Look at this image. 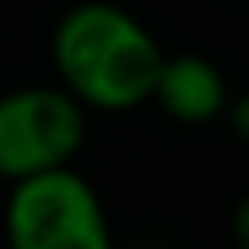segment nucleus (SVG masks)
I'll return each instance as SVG.
<instances>
[{
	"label": "nucleus",
	"instance_id": "obj_1",
	"mask_svg": "<svg viewBox=\"0 0 249 249\" xmlns=\"http://www.w3.org/2000/svg\"><path fill=\"white\" fill-rule=\"evenodd\" d=\"M51 58L58 86L86 109L128 113L152 101L163 47L128 8L86 0L58 19L51 35Z\"/></svg>",
	"mask_w": 249,
	"mask_h": 249
},
{
	"label": "nucleus",
	"instance_id": "obj_2",
	"mask_svg": "<svg viewBox=\"0 0 249 249\" xmlns=\"http://www.w3.org/2000/svg\"><path fill=\"white\" fill-rule=\"evenodd\" d=\"M8 249H113L101 195L74 167H54L8 183Z\"/></svg>",
	"mask_w": 249,
	"mask_h": 249
},
{
	"label": "nucleus",
	"instance_id": "obj_3",
	"mask_svg": "<svg viewBox=\"0 0 249 249\" xmlns=\"http://www.w3.org/2000/svg\"><path fill=\"white\" fill-rule=\"evenodd\" d=\"M86 105L62 86H23L0 93V179L19 183L70 167L86 144Z\"/></svg>",
	"mask_w": 249,
	"mask_h": 249
},
{
	"label": "nucleus",
	"instance_id": "obj_4",
	"mask_svg": "<svg viewBox=\"0 0 249 249\" xmlns=\"http://www.w3.org/2000/svg\"><path fill=\"white\" fill-rule=\"evenodd\" d=\"M152 101L179 124H210L226 113V74L202 54H163Z\"/></svg>",
	"mask_w": 249,
	"mask_h": 249
},
{
	"label": "nucleus",
	"instance_id": "obj_5",
	"mask_svg": "<svg viewBox=\"0 0 249 249\" xmlns=\"http://www.w3.org/2000/svg\"><path fill=\"white\" fill-rule=\"evenodd\" d=\"M222 117H226L230 132H233L241 144H249V93H237V97H230Z\"/></svg>",
	"mask_w": 249,
	"mask_h": 249
},
{
	"label": "nucleus",
	"instance_id": "obj_6",
	"mask_svg": "<svg viewBox=\"0 0 249 249\" xmlns=\"http://www.w3.org/2000/svg\"><path fill=\"white\" fill-rule=\"evenodd\" d=\"M230 230H233V241H237V249H249V195H245V198L233 206Z\"/></svg>",
	"mask_w": 249,
	"mask_h": 249
}]
</instances>
